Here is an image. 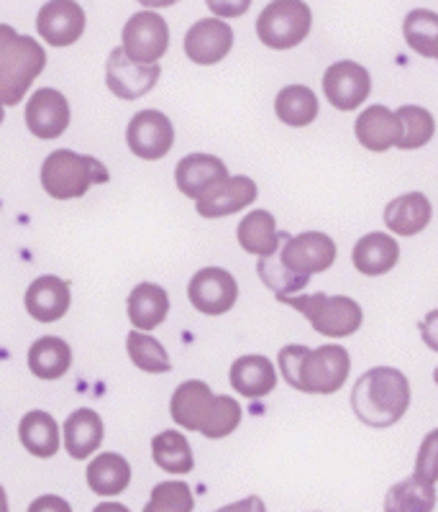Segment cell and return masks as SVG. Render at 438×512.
Segmentation results:
<instances>
[{"mask_svg": "<svg viewBox=\"0 0 438 512\" xmlns=\"http://www.w3.org/2000/svg\"><path fill=\"white\" fill-rule=\"evenodd\" d=\"M282 379L292 390L308 395H333L344 387L351 372L349 351L339 344H326L318 349L308 346H285L280 351Z\"/></svg>", "mask_w": 438, "mask_h": 512, "instance_id": "6da1fadb", "label": "cell"}, {"mask_svg": "<svg viewBox=\"0 0 438 512\" xmlns=\"http://www.w3.org/2000/svg\"><path fill=\"white\" fill-rule=\"evenodd\" d=\"M410 405V382L400 369L374 367L357 379L351 390V408L362 423L372 428H390Z\"/></svg>", "mask_w": 438, "mask_h": 512, "instance_id": "7a4b0ae2", "label": "cell"}, {"mask_svg": "<svg viewBox=\"0 0 438 512\" xmlns=\"http://www.w3.org/2000/svg\"><path fill=\"white\" fill-rule=\"evenodd\" d=\"M47 67V52L31 36L0 24V103L18 105Z\"/></svg>", "mask_w": 438, "mask_h": 512, "instance_id": "3957f363", "label": "cell"}, {"mask_svg": "<svg viewBox=\"0 0 438 512\" xmlns=\"http://www.w3.org/2000/svg\"><path fill=\"white\" fill-rule=\"evenodd\" d=\"M108 177L106 164L70 149H57L41 164V187L54 200L82 198L93 185L108 182Z\"/></svg>", "mask_w": 438, "mask_h": 512, "instance_id": "277c9868", "label": "cell"}, {"mask_svg": "<svg viewBox=\"0 0 438 512\" xmlns=\"http://www.w3.org/2000/svg\"><path fill=\"white\" fill-rule=\"evenodd\" d=\"M280 303L290 305L298 313H303L310 320L313 331H318L326 338H346L362 328V305L346 295H303V297H282Z\"/></svg>", "mask_w": 438, "mask_h": 512, "instance_id": "5b68a950", "label": "cell"}, {"mask_svg": "<svg viewBox=\"0 0 438 512\" xmlns=\"http://www.w3.org/2000/svg\"><path fill=\"white\" fill-rule=\"evenodd\" d=\"M313 13L300 0H277L269 3L257 18V36L264 47L285 52L298 47L300 41L310 34Z\"/></svg>", "mask_w": 438, "mask_h": 512, "instance_id": "8992f818", "label": "cell"}, {"mask_svg": "<svg viewBox=\"0 0 438 512\" xmlns=\"http://www.w3.org/2000/svg\"><path fill=\"white\" fill-rule=\"evenodd\" d=\"M123 54L136 64H157L170 49V26L154 11H139L126 21L121 31Z\"/></svg>", "mask_w": 438, "mask_h": 512, "instance_id": "52a82bcc", "label": "cell"}, {"mask_svg": "<svg viewBox=\"0 0 438 512\" xmlns=\"http://www.w3.org/2000/svg\"><path fill=\"white\" fill-rule=\"evenodd\" d=\"M126 144L139 159L154 162V159L170 154L172 144H175V128H172L170 118L154 108L139 111L126 128Z\"/></svg>", "mask_w": 438, "mask_h": 512, "instance_id": "ba28073f", "label": "cell"}, {"mask_svg": "<svg viewBox=\"0 0 438 512\" xmlns=\"http://www.w3.org/2000/svg\"><path fill=\"white\" fill-rule=\"evenodd\" d=\"M187 297L198 313L203 315H223L236 305L239 285L234 274L221 267H205L195 272V277L187 285Z\"/></svg>", "mask_w": 438, "mask_h": 512, "instance_id": "9c48e42d", "label": "cell"}, {"mask_svg": "<svg viewBox=\"0 0 438 512\" xmlns=\"http://www.w3.org/2000/svg\"><path fill=\"white\" fill-rule=\"evenodd\" d=\"M369 90H372V77L362 64L351 62V59L331 64L323 75V93H326L328 103L344 113L357 111L369 98Z\"/></svg>", "mask_w": 438, "mask_h": 512, "instance_id": "30bf717a", "label": "cell"}, {"mask_svg": "<svg viewBox=\"0 0 438 512\" xmlns=\"http://www.w3.org/2000/svg\"><path fill=\"white\" fill-rule=\"evenodd\" d=\"M280 259L295 274L310 277V274L331 269V264L336 262V244H333V239L326 236V233L305 231L300 236H292V239L285 241Z\"/></svg>", "mask_w": 438, "mask_h": 512, "instance_id": "8fae6325", "label": "cell"}, {"mask_svg": "<svg viewBox=\"0 0 438 512\" xmlns=\"http://www.w3.org/2000/svg\"><path fill=\"white\" fill-rule=\"evenodd\" d=\"M159 64H136L123 54V49H113L106 64V82L111 93L121 100H136L152 93L159 80Z\"/></svg>", "mask_w": 438, "mask_h": 512, "instance_id": "7c38bea8", "label": "cell"}, {"mask_svg": "<svg viewBox=\"0 0 438 512\" xmlns=\"http://www.w3.org/2000/svg\"><path fill=\"white\" fill-rule=\"evenodd\" d=\"M26 126L39 139H57L70 126V103L59 90L41 88L26 103Z\"/></svg>", "mask_w": 438, "mask_h": 512, "instance_id": "4fadbf2b", "label": "cell"}, {"mask_svg": "<svg viewBox=\"0 0 438 512\" xmlns=\"http://www.w3.org/2000/svg\"><path fill=\"white\" fill-rule=\"evenodd\" d=\"M36 31L52 47H70L85 31V11L72 0H52L41 6L36 16Z\"/></svg>", "mask_w": 438, "mask_h": 512, "instance_id": "5bb4252c", "label": "cell"}, {"mask_svg": "<svg viewBox=\"0 0 438 512\" xmlns=\"http://www.w3.org/2000/svg\"><path fill=\"white\" fill-rule=\"evenodd\" d=\"M182 47L195 64H216L234 47V31L221 18H203L190 26Z\"/></svg>", "mask_w": 438, "mask_h": 512, "instance_id": "9a60e30c", "label": "cell"}, {"mask_svg": "<svg viewBox=\"0 0 438 512\" xmlns=\"http://www.w3.org/2000/svg\"><path fill=\"white\" fill-rule=\"evenodd\" d=\"M254 200H257V182L252 177H226L221 185L213 187L211 192H205L203 198L198 200V213L203 218L234 216L239 210L249 208Z\"/></svg>", "mask_w": 438, "mask_h": 512, "instance_id": "2e32d148", "label": "cell"}, {"mask_svg": "<svg viewBox=\"0 0 438 512\" xmlns=\"http://www.w3.org/2000/svg\"><path fill=\"white\" fill-rule=\"evenodd\" d=\"M228 177L226 164L221 162L213 154H187L185 159H180L175 169V182L177 190L185 195V198L200 200L205 192H211L213 187L221 185Z\"/></svg>", "mask_w": 438, "mask_h": 512, "instance_id": "e0dca14e", "label": "cell"}, {"mask_svg": "<svg viewBox=\"0 0 438 512\" xmlns=\"http://www.w3.org/2000/svg\"><path fill=\"white\" fill-rule=\"evenodd\" d=\"M354 134L367 152L382 154L392 146H398L400 136H403V123H400L398 113H392L385 105H369L367 111L359 113Z\"/></svg>", "mask_w": 438, "mask_h": 512, "instance_id": "ac0fdd59", "label": "cell"}, {"mask_svg": "<svg viewBox=\"0 0 438 512\" xmlns=\"http://www.w3.org/2000/svg\"><path fill=\"white\" fill-rule=\"evenodd\" d=\"M213 400H216V395H213L211 387L205 382H200V379L182 382L170 402L172 420H175L177 425H182L185 431L200 433L203 423L208 420V415H211Z\"/></svg>", "mask_w": 438, "mask_h": 512, "instance_id": "d6986e66", "label": "cell"}, {"mask_svg": "<svg viewBox=\"0 0 438 512\" xmlns=\"http://www.w3.org/2000/svg\"><path fill=\"white\" fill-rule=\"evenodd\" d=\"M26 310L39 323H54L70 310V285L54 274L39 277L26 290Z\"/></svg>", "mask_w": 438, "mask_h": 512, "instance_id": "ffe728a7", "label": "cell"}, {"mask_svg": "<svg viewBox=\"0 0 438 512\" xmlns=\"http://www.w3.org/2000/svg\"><path fill=\"white\" fill-rule=\"evenodd\" d=\"M231 387L246 400L267 397L277 387V369L267 356L249 354L231 364Z\"/></svg>", "mask_w": 438, "mask_h": 512, "instance_id": "44dd1931", "label": "cell"}, {"mask_svg": "<svg viewBox=\"0 0 438 512\" xmlns=\"http://www.w3.org/2000/svg\"><path fill=\"white\" fill-rule=\"evenodd\" d=\"M400 259V244L387 233H367L354 246L351 262L364 277H380L395 269Z\"/></svg>", "mask_w": 438, "mask_h": 512, "instance_id": "7402d4cb", "label": "cell"}, {"mask_svg": "<svg viewBox=\"0 0 438 512\" xmlns=\"http://www.w3.org/2000/svg\"><path fill=\"white\" fill-rule=\"evenodd\" d=\"M433 208L431 200L423 192H408L400 198L390 200L385 208V223L398 236H415L431 223Z\"/></svg>", "mask_w": 438, "mask_h": 512, "instance_id": "603a6c76", "label": "cell"}, {"mask_svg": "<svg viewBox=\"0 0 438 512\" xmlns=\"http://www.w3.org/2000/svg\"><path fill=\"white\" fill-rule=\"evenodd\" d=\"M167 313H170V295L164 287L154 285V282H141L131 290L129 320L136 326V331H154L162 326Z\"/></svg>", "mask_w": 438, "mask_h": 512, "instance_id": "cb8c5ba5", "label": "cell"}, {"mask_svg": "<svg viewBox=\"0 0 438 512\" xmlns=\"http://www.w3.org/2000/svg\"><path fill=\"white\" fill-rule=\"evenodd\" d=\"M103 433H106V428H103V420H100V415L95 413V410H75V413L65 420L67 454L77 461H85L100 448Z\"/></svg>", "mask_w": 438, "mask_h": 512, "instance_id": "d4e9b609", "label": "cell"}, {"mask_svg": "<svg viewBox=\"0 0 438 512\" xmlns=\"http://www.w3.org/2000/svg\"><path fill=\"white\" fill-rule=\"evenodd\" d=\"M239 244L241 249L249 251L254 256H275L280 249V241L285 239V233H277L275 216L269 210H252L244 221L239 223Z\"/></svg>", "mask_w": 438, "mask_h": 512, "instance_id": "484cf974", "label": "cell"}, {"mask_svg": "<svg viewBox=\"0 0 438 512\" xmlns=\"http://www.w3.org/2000/svg\"><path fill=\"white\" fill-rule=\"evenodd\" d=\"M21 446L36 459H52L59 451V425L44 410H31L18 423Z\"/></svg>", "mask_w": 438, "mask_h": 512, "instance_id": "4316f807", "label": "cell"}, {"mask_svg": "<svg viewBox=\"0 0 438 512\" xmlns=\"http://www.w3.org/2000/svg\"><path fill=\"white\" fill-rule=\"evenodd\" d=\"M72 367V349L57 336H41L29 349V369L39 379L65 377Z\"/></svg>", "mask_w": 438, "mask_h": 512, "instance_id": "83f0119b", "label": "cell"}, {"mask_svg": "<svg viewBox=\"0 0 438 512\" xmlns=\"http://www.w3.org/2000/svg\"><path fill=\"white\" fill-rule=\"evenodd\" d=\"M131 482V466L121 454H100L88 464V487L100 497H116Z\"/></svg>", "mask_w": 438, "mask_h": 512, "instance_id": "f1b7e54d", "label": "cell"}, {"mask_svg": "<svg viewBox=\"0 0 438 512\" xmlns=\"http://www.w3.org/2000/svg\"><path fill=\"white\" fill-rule=\"evenodd\" d=\"M275 113L282 123L292 128L310 126L316 121L321 108H318V95L305 85H287L277 93Z\"/></svg>", "mask_w": 438, "mask_h": 512, "instance_id": "f546056e", "label": "cell"}, {"mask_svg": "<svg viewBox=\"0 0 438 512\" xmlns=\"http://www.w3.org/2000/svg\"><path fill=\"white\" fill-rule=\"evenodd\" d=\"M152 456L167 474H190L195 466L193 448L180 431H164L154 436Z\"/></svg>", "mask_w": 438, "mask_h": 512, "instance_id": "4dcf8cb0", "label": "cell"}, {"mask_svg": "<svg viewBox=\"0 0 438 512\" xmlns=\"http://www.w3.org/2000/svg\"><path fill=\"white\" fill-rule=\"evenodd\" d=\"M436 510V487L418 482L415 477L403 479L385 495V512H433Z\"/></svg>", "mask_w": 438, "mask_h": 512, "instance_id": "1f68e13d", "label": "cell"}, {"mask_svg": "<svg viewBox=\"0 0 438 512\" xmlns=\"http://www.w3.org/2000/svg\"><path fill=\"white\" fill-rule=\"evenodd\" d=\"M403 34L415 54L438 59V13L415 8L405 16Z\"/></svg>", "mask_w": 438, "mask_h": 512, "instance_id": "d6a6232c", "label": "cell"}, {"mask_svg": "<svg viewBox=\"0 0 438 512\" xmlns=\"http://www.w3.org/2000/svg\"><path fill=\"white\" fill-rule=\"evenodd\" d=\"M126 349H129L131 361H134L141 372L164 374L172 369L170 356H167L164 346L159 344L157 338L149 336V333L131 331L129 338H126Z\"/></svg>", "mask_w": 438, "mask_h": 512, "instance_id": "836d02e7", "label": "cell"}, {"mask_svg": "<svg viewBox=\"0 0 438 512\" xmlns=\"http://www.w3.org/2000/svg\"><path fill=\"white\" fill-rule=\"evenodd\" d=\"M398 113L400 123H403V136L398 141V149L410 152V149H421L436 134V121H433L431 113L421 105H403Z\"/></svg>", "mask_w": 438, "mask_h": 512, "instance_id": "e575fe53", "label": "cell"}, {"mask_svg": "<svg viewBox=\"0 0 438 512\" xmlns=\"http://www.w3.org/2000/svg\"><path fill=\"white\" fill-rule=\"evenodd\" d=\"M257 272L264 285L275 292L277 300L305 290L310 282V277H303V274H295L292 269H287L280 256H262L257 262Z\"/></svg>", "mask_w": 438, "mask_h": 512, "instance_id": "d590c367", "label": "cell"}, {"mask_svg": "<svg viewBox=\"0 0 438 512\" xmlns=\"http://www.w3.org/2000/svg\"><path fill=\"white\" fill-rule=\"evenodd\" d=\"M241 423V405L228 395H218L213 400V408L208 420L203 423L200 433L211 441H218V438H226L239 428Z\"/></svg>", "mask_w": 438, "mask_h": 512, "instance_id": "8d00e7d4", "label": "cell"}, {"mask_svg": "<svg viewBox=\"0 0 438 512\" xmlns=\"http://www.w3.org/2000/svg\"><path fill=\"white\" fill-rule=\"evenodd\" d=\"M413 477L418 482H426L436 487L438 482V428H433L426 438H423L418 456H415V472Z\"/></svg>", "mask_w": 438, "mask_h": 512, "instance_id": "74e56055", "label": "cell"}, {"mask_svg": "<svg viewBox=\"0 0 438 512\" xmlns=\"http://www.w3.org/2000/svg\"><path fill=\"white\" fill-rule=\"evenodd\" d=\"M152 500L164 502V505L180 507L182 512L195 510V497L185 482H162L152 489Z\"/></svg>", "mask_w": 438, "mask_h": 512, "instance_id": "f35d334b", "label": "cell"}, {"mask_svg": "<svg viewBox=\"0 0 438 512\" xmlns=\"http://www.w3.org/2000/svg\"><path fill=\"white\" fill-rule=\"evenodd\" d=\"M29 512H72L70 502L57 495H41L29 505Z\"/></svg>", "mask_w": 438, "mask_h": 512, "instance_id": "ab89813d", "label": "cell"}, {"mask_svg": "<svg viewBox=\"0 0 438 512\" xmlns=\"http://www.w3.org/2000/svg\"><path fill=\"white\" fill-rule=\"evenodd\" d=\"M421 336H423V341H426L428 349L438 351V308L431 310V313L423 318Z\"/></svg>", "mask_w": 438, "mask_h": 512, "instance_id": "60d3db41", "label": "cell"}, {"mask_svg": "<svg viewBox=\"0 0 438 512\" xmlns=\"http://www.w3.org/2000/svg\"><path fill=\"white\" fill-rule=\"evenodd\" d=\"M216 512H267L264 502L259 500L257 495L246 497V500L234 502V505H226V507H218Z\"/></svg>", "mask_w": 438, "mask_h": 512, "instance_id": "b9f144b4", "label": "cell"}, {"mask_svg": "<svg viewBox=\"0 0 438 512\" xmlns=\"http://www.w3.org/2000/svg\"><path fill=\"white\" fill-rule=\"evenodd\" d=\"M144 512H182V510H180V507L164 505V502H157V500H149V502H146Z\"/></svg>", "mask_w": 438, "mask_h": 512, "instance_id": "7bdbcfd3", "label": "cell"}, {"mask_svg": "<svg viewBox=\"0 0 438 512\" xmlns=\"http://www.w3.org/2000/svg\"><path fill=\"white\" fill-rule=\"evenodd\" d=\"M93 512H131L129 507L118 505V502H100Z\"/></svg>", "mask_w": 438, "mask_h": 512, "instance_id": "ee69618b", "label": "cell"}, {"mask_svg": "<svg viewBox=\"0 0 438 512\" xmlns=\"http://www.w3.org/2000/svg\"><path fill=\"white\" fill-rule=\"evenodd\" d=\"M0 512H8V495L3 487H0Z\"/></svg>", "mask_w": 438, "mask_h": 512, "instance_id": "f6af8a7d", "label": "cell"}, {"mask_svg": "<svg viewBox=\"0 0 438 512\" xmlns=\"http://www.w3.org/2000/svg\"><path fill=\"white\" fill-rule=\"evenodd\" d=\"M3 118H6V113H3V103H0V123H3Z\"/></svg>", "mask_w": 438, "mask_h": 512, "instance_id": "bcb514c9", "label": "cell"}, {"mask_svg": "<svg viewBox=\"0 0 438 512\" xmlns=\"http://www.w3.org/2000/svg\"><path fill=\"white\" fill-rule=\"evenodd\" d=\"M433 379H436V384H438V367H436V372H433Z\"/></svg>", "mask_w": 438, "mask_h": 512, "instance_id": "7dc6e473", "label": "cell"}]
</instances>
